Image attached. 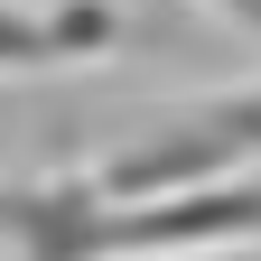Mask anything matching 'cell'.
Instances as JSON below:
<instances>
[{
    "label": "cell",
    "mask_w": 261,
    "mask_h": 261,
    "mask_svg": "<svg viewBox=\"0 0 261 261\" xmlns=\"http://www.w3.org/2000/svg\"><path fill=\"white\" fill-rule=\"evenodd\" d=\"M205 10H215V19H233V28H243V38L261 47V0H205Z\"/></svg>",
    "instance_id": "obj_4"
},
{
    "label": "cell",
    "mask_w": 261,
    "mask_h": 261,
    "mask_svg": "<svg viewBox=\"0 0 261 261\" xmlns=\"http://www.w3.org/2000/svg\"><path fill=\"white\" fill-rule=\"evenodd\" d=\"M130 38V19L112 0H47V10H28V0H0V84L10 75H65V65H93L103 47Z\"/></svg>",
    "instance_id": "obj_3"
},
{
    "label": "cell",
    "mask_w": 261,
    "mask_h": 261,
    "mask_svg": "<svg viewBox=\"0 0 261 261\" xmlns=\"http://www.w3.org/2000/svg\"><path fill=\"white\" fill-rule=\"evenodd\" d=\"M261 252V168L121 196L103 168H56L0 187V261H215Z\"/></svg>",
    "instance_id": "obj_1"
},
{
    "label": "cell",
    "mask_w": 261,
    "mask_h": 261,
    "mask_svg": "<svg viewBox=\"0 0 261 261\" xmlns=\"http://www.w3.org/2000/svg\"><path fill=\"white\" fill-rule=\"evenodd\" d=\"M233 168H261V84L205 93V103L149 121L140 140H121L103 159V187H121V196H168V187H205V177H233Z\"/></svg>",
    "instance_id": "obj_2"
}]
</instances>
